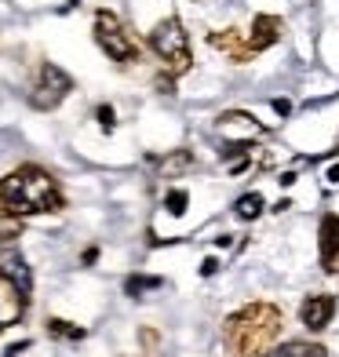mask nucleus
Listing matches in <instances>:
<instances>
[{
	"label": "nucleus",
	"instance_id": "nucleus-11",
	"mask_svg": "<svg viewBox=\"0 0 339 357\" xmlns=\"http://www.w3.org/2000/svg\"><path fill=\"white\" fill-rule=\"evenodd\" d=\"M22 314H26V296L0 273V332L11 328V324H19Z\"/></svg>",
	"mask_w": 339,
	"mask_h": 357
},
{
	"label": "nucleus",
	"instance_id": "nucleus-9",
	"mask_svg": "<svg viewBox=\"0 0 339 357\" xmlns=\"http://www.w3.org/2000/svg\"><path fill=\"white\" fill-rule=\"evenodd\" d=\"M332 314H336V299L329 291H317V296H306L303 306H299V321L306 324L310 332H325L332 324Z\"/></svg>",
	"mask_w": 339,
	"mask_h": 357
},
{
	"label": "nucleus",
	"instance_id": "nucleus-15",
	"mask_svg": "<svg viewBox=\"0 0 339 357\" xmlns=\"http://www.w3.org/2000/svg\"><path fill=\"white\" fill-rule=\"evenodd\" d=\"M160 288H165V281H160V278H150V273H132V278L124 281V296L146 299L150 291H160Z\"/></svg>",
	"mask_w": 339,
	"mask_h": 357
},
{
	"label": "nucleus",
	"instance_id": "nucleus-14",
	"mask_svg": "<svg viewBox=\"0 0 339 357\" xmlns=\"http://www.w3.org/2000/svg\"><path fill=\"white\" fill-rule=\"evenodd\" d=\"M157 165H160V175L165 178H175V175H183L197 165V157H193V150H172L168 157H160Z\"/></svg>",
	"mask_w": 339,
	"mask_h": 357
},
{
	"label": "nucleus",
	"instance_id": "nucleus-16",
	"mask_svg": "<svg viewBox=\"0 0 339 357\" xmlns=\"http://www.w3.org/2000/svg\"><path fill=\"white\" fill-rule=\"evenodd\" d=\"M47 335H55V339H70V343H80V339H84V328H77V324L62 321V317H47Z\"/></svg>",
	"mask_w": 339,
	"mask_h": 357
},
{
	"label": "nucleus",
	"instance_id": "nucleus-7",
	"mask_svg": "<svg viewBox=\"0 0 339 357\" xmlns=\"http://www.w3.org/2000/svg\"><path fill=\"white\" fill-rule=\"evenodd\" d=\"M317 241H321V270L329 278H339V215L325 212L317 226Z\"/></svg>",
	"mask_w": 339,
	"mask_h": 357
},
{
	"label": "nucleus",
	"instance_id": "nucleus-8",
	"mask_svg": "<svg viewBox=\"0 0 339 357\" xmlns=\"http://www.w3.org/2000/svg\"><path fill=\"white\" fill-rule=\"evenodd\" d=\"M281 37H285V22L278 19V15H255V19H252V29L245 33L252 55H259V52H266V47H273Z\"/></svg>",
	"mask_w": 339,
	"mask_h": 357
},
{
	"label": "nucleus",
	"instance_id": "nucleus-24",
	"mask_svg": "<svg viewBox=\"0 0 339 357\" xmlns=\"http://www.w3.org/2000/svg\"><path fill=\"white\" fill-rule=\"evenodd\" d=\"M26 347H29V343H15V347H8V350H4V357H15V354H22Z\"/></svg>",
	"mask_w": 339,
	"mask_h": 357
},
{
	"label": "nucleus",
	"instance_id": "nucleus-19",
	"mask_svg": "<svg viewBox=\"0 0 339 357\" xmlns=\"http://www.w3.org/2000/svg\"><path fill=\"white\" fill-rule=\"evenodd\" d=\"M186 201H190V197H186V190H172L165 204H168V212H172V215H183V212H186Z\"/></svg>",
	"mask_w": 339,
	"mask_h": 357
},
{
	"label": "nucleus",
	"instance_id": "nucleus-13",
	"mask_svg": "<svg viewBox=\"0 0 339 357\" xmlns=\"http://www.w3.org/2000/svg\"><path fill=\"white\" fill-rule=\"evenodd\" d=\"M263 357H329V350L321 343H303V339H292V343L270 347Z\"/></svg>",
	"mask_w": 339,
	"mask_h": 357
},
{
	"label": "nucleus",
	"instance_id": "nucleus-12",
	"mask_svg": "<svg viewBox=\"0 0 339 357\" xmlns=\"http://www.w3.org/2000/svg\"><path fill=\"white\" fill-rule=\"evenodd\" d=\"M0 273L22 291V296H29V288H33V273H29V266H26V259L19 255V252H4L0 255Z\"/></svg>",
	"mask_w": 339,
	"mask_h": 357
},
{
	"label": "nucleus",
	"instance_id": "nucleus-1",
	"mask_svg": "<svg viewBox=\"0 0 339 357\" xmlns=\"http://www.w3.org/2000/svg\"><path fill=\"white\" fill-rule=\"evenodd\" d=\"M62 208H66V197H62L59 178L40 165H19L0 178V215L26 219L62 212Z\"/></svg>",
	"mask_w": 339,
	"mask_h": 357
},
{
	"label": "nucleus",
	"instance_id": "nucleus-4",
	"mask_svg": "<svg viewBox=\"0 0 339 357\" xmlns=\"http://www.w3.org/2000/svg\"><path fill=\"white\" fill-rule=\"evenodd\" d=\"M91 33H95V44L106 52V59L113 62H121V66H132V62H139V40L135 33L121 22V15H113V11H95V19H91Z\"/></svg>",
	"mask_w": 339,
	"mask_h": 357
},
{
	"label": "nucleus",
	"instance_id": "nucleus-25",
	"mask_svg": "<svg viewBox=\"0 0 339 357\" xmlns=\"http://www.w3.org/2000/svg\"><path fill=\"white\" fill-rule=\"evenodd\" d=\"M325 178H329V183H332V186H336V183H339V165H332V168H329V175H325Z\"/></svg>",
	"mask_w": 339,
	"mask_h": 357
},
{
	"label": "nucleus",
	"instance_id": "nucleus-22",
	"mask_svg": "<svg viewBox=\"0 0 339 357\" xmlns=\"http://www.w3.org/2000/svg\"><path fill=\"white\" fill-rule=\"evenodd\" d=\"M216 270H219V259H204V266H201V273H204V278H212Z\"/></svg>",
	"mask_w": 339,
	"mask_h": 357
},
{
	"label": "nucleus",
	"instance_id": "nucleus-5",
	"mask_svg": "<svg viewBox=\"0 0 339 357\" xmlns=\"http://www.w3.org/2000/svg\"><path fill=\"white\" fill-rule=\"evenodd\" d=\"M70 91H73V77L62 66H55V62H40L37 80H33V88H29V106L47 113V109L66 102Z\"/></svg>",
	"mask_w": 339,
	"mask_h": 357
},
{
	"label": "nucleus",
	"instance_id": "nucleus-17",
	"mask_svg": "<svg viewBox=\"0 0 339 357\" xmlns=\"http://www.w3.org/2000/svg\"><path fill=\"white\" fill-rule=\"evenodd\" d=\"M234 212H237V219H255L263 212V193H245V197H237V204H234Z\"/></svg>",
	"mask_w": 339,
	"mask_h": 357
},
{
	"label": "nucleus",
	"instance_id": "nucleus-18",
	"mask_svg": "<svg viewBox=\"0 0 339 357\" xmlns=\"http://www.w3.org/2000/svg\"><path fill=\"white\" fill-rule=\"evenodd\" d=\"M19 237H22V222L0 215V245H11V241H19Z\"/></svg>",
	"mask_w": 339,
	"mask_h": 357
},
{
	"label": "nucleus",
	"instance_id": "nucleus-21",
	"mask_svg": "<svg viewBox=\"0 0 339 357\" xmlns=\"http://www.w3.org/2000/svg\"><path fill=\"white\" fill-rule=\"evenodd\" d=\"M157 343H160V335H157L153 328H142V347H146V350H157Z\"/></svg>",
	"mask_w": 339,
	"mask_h": 357
},
{
	"label": "nucleus",
	"instance_id": "nucleus-23",
	"mask_svg": "<svg viewBox=\"0 0 339 357\" xmlns=\"http://www.w3.org/2000/svg\"><path fill=\"white\" fill-rule=\"evenodd\" d=\"M273 109H278V113H281V117H288V109H292V106H288L285 99H273Z\"/></svg>",
	"mask_w": 339,
	"mask_h": 357
},
{
	"label": "nucleus",
	"instance_id": "nucleus-20",
	"mask_svg": "<svg viewBox=\"0 0 339 357\" xmlns=\"http://www.w3.org/2000/svg\"><path fill=\"white\" fill-rule=\"evenodd\" d=\"M95 117H99L103 132H113V124H117V113H113V106H99V109H95Z\"/></svg>",
	"mask_w": 339,
	"mask_h": 357
},
{
	"label": "nucleus",
	"instance_id": "nucleus-2",
	"mask_svg": "<svg viewBox=\"0 0 339 357\" xmlns=\"http://www.w3.org/2000/svg\"><path fill=\"white\" fill-rule=\"evenodd\" d=\"M281 324H285V314L281 306L273 303H248L241 306L237 314L226 317V347H230L237 357H263L281 335Z\"/></svg>",
	"mask_w": 339,
	"mask_h": 357
},
{
	"label": "nucleus",
	"instance_id": "nucleus-10",
	"mask_svg": "<svg viewBox=\"0 0 339 357\" xmlns=\"http://www.w3.org/2000/svg\"><path fill=\"white\" fill-rule=\"evenodd\" d=\"M208 44L216 47V52H223L226 59L234 62V66H245V62H252L255 55L248 52V40L241 29H219V33H208Z\"/></svg>",
	"mask_w": 339,
	"mask_h": 357
},
{
	"label": "nucleus",
	"instance_id": "nucleus-6",
	"mask_svg": "<svg viewBox=\"0 0 339 357\" xmlns=\"http://www.w3.org/2000/svg\"><path fill=\"white\" fill-rule=\"evenodd\" d=\"M219 132H223V139H230L237 146H252L255 139H266V124H259L252 113L230 109V113L219 117Z\"/></svg>",
	"mask_w": 339,
	"mask_h": 357
},
{
	"label": "nucleus",
	"instance_id": "nucleus-3",
	"mask_svg": "<svg viewBox=\"0 0 339 357\" xmlns=\"http://www.w3.org/2000/svg\"><path fill=\"white\" fill-rule=\"evenodd\" d=\"M150 47H153V55L165 62V70H168L172 77H183V73L193 66L190 33H186V26L175 19V15L160 19V22L150 29Z\"/></svg>",
	"mask_w": 339,
	"mask_h": 357
}]
</instances>
